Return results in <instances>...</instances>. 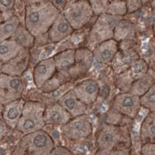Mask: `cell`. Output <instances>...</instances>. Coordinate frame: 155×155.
<instances>
[{
  "label": "cell",
  "instance_id": "obj_1",
  "mask_svg": "<svg viewBox=\"0 0 155 155\" xmlns=\"http://www.w3.org/2000/svg\"><path fill=\"white\" fill-rule=\"evenodd\" d=\"M25 4L24 26L35 38L48 34L61 12L48 0L28 1Z\"/></svg>",
  "mask_w": 155,
  "mask_h": 155
},
{
  "label": "cell",
  "instance_id": "obj_2",
  "mask_svg": "<svg viewBox=\"0 0 155 155\" xmlns=\"http://www.w3.org/2000/svg\"><path fill=\"white\" fill-rule=\"evenodd\" d=\"M54 147L50 134L42 130L22 136L12 155H49Z\"/></svg>",
  "mask_w": 155,
  "mask_h": 155
},
{
  "label": "cell",
  "instance_id": "obj_3",
  "mask_svg": "<svg viewBox=\"0 0 155 155\" xmlns=\"http://www.w3.org/2000/svg\"><path fill=\"white\" fill-rule=\"evenodd\" d=\"M45 109L46 106L42 102L26 100L21 118L15 130L23 136L44 130Z\"/></svg>",
  "mask_w": 155,
  "mask_h": 155
},
{
  "label": "cell",
  "instance_id": "obj_4",
  "mask_svg": "<svg viewBox=\"0 0 155 155\" xmlns=\"http://www.w3.org/2000/svg\"><path fill=\"white\" fill-rule=\"evenodd\" d=\"M95 143L98 150L130 147V135L126 127L116 124H103L97 134Z\"/></svg>",
  "mask_w": 155,
  "mask_h": 155
},
{
  "label": "cell",
  "instance_id": "obj_5",
  "mask_svg": "<svg viewBox=\"0 0 155 155\" xmlns=\"http://www.w3.org/2000/svg\"><path fill=\"white\" fill-rule=\"evenodd\" d=\"M120 16L102 14L96 19L92 26L88 37V44L89 49L94 48L102 42L114 38V30L121 21Z\"/></svg>",
  "mask_w": 155,
  "mask_h": 155
},
{
  "label": "cell",
  "instance_id": "obj_6",
  "mask_svg": "<svg viewBox=\"0 0 155 155\" xmlns=\"http://www.w3.org/2000/svg\"><path fill=\"white\" fill-rule=\"evenodd\" d=\"M61 13L74 30H81L94 16L92 5L86 0L67 1Z\"/></svg>",
  "mask_w": 155,
  "mask_h": 155
},
{
  "label": "cell",
  "instance_id": "obj_7",
  "mask_svg": "<svg viewBox=\"0 0 155 155\" xmlns=\"http://www.w3.org/2000/svg\"><path fill=\"white\" fill-rule=\"evenodd\" d=\"M25 84L22 77L0 74V102L4 106L23 98Z\"/></svg>",
  "mask_w": 155,
  "mask_h": 155
},
{
  "label": "cell",
  "instance_id": "obj_8",
  "mask_svg": "<svg viewBox=\"0 0 155 155\" xmlns=\"http://www.w3.org/2000/svg\"><path fill=\"white\" fill-rule=\"evenodd\" d=\"M62 134L65 138L73 141L84 140L92 133V125L88 116L82 115L72 118L68 123L61 127Z\"/></svg>",
  "mask_w": 155,
  "mask_h": 155
},
{
  "label": "cell",
  "instance_id": "obj_9",
  "mask_svg": "<svg viewBox=\"0 0 155 155\" xmlns=\"http://www.w3.org/2000/svg\"><path fill=\"white\" fill-rule=\"evenodd\" d=\"M140 106V97L130 92L118 94L113 101V108L115 111L130 119H134L137 116Z\"/></svg>",
  "mask_w": 155,
  "mask_h": 155
},
{
  "label": "cell",
  "instance_id": "obj_10",
  "mask_svg": "<svg viewBox=\"0 0 155 155\" xmlns=\"http://www.w3.org/2000/svg\"><path fill=\"white\" fill-rule=\"evenodd\" d=\"M56 71V65L53 57L39 61L34 66L33 71V79L35 86L41 89L54 76Z\"/></svg>",
  "mask_w": 155,
  "mask_h": 155
},
{
  "label": "cell",
  "instance_id": "obj_11",
  "mask_svg": "<svg viewBox=\"0 0 155 155\" xmlns=\"http://www.w3.org/2000/svg\"><path fill=\"white\" fill-rule=\"evenodd\" d=\"M77 98L87 106L93 104L99 96L100 87L95 79H86L72 88Z\"/></svg>",
  "mask_w": 155,
  "mask_h": 155
},
{
  "label": "cell",
  "instance_id": "obj_12",
  "mask_svg": "<svg viewBox=\"0 0 155 155\" xmlns=\"http://www.w3.org/2000/svg\"><path fill=\"white\" fill-rule=\"evenodd\" d=\"M30 61V51L23 49L20 53L2 66V73L15 77H22L28 69Z\"/></svg>",
  "mask_w": 155,
  "mask_h": 155
},
{
  "label": "cell",
  "instance_id": "obj_13",
  "mask_svg": "<svg viewBox=\"0 0 155 155\" xmlns=\"http://www.w3.org/2000/svg\"><path fill=\"white\" fill-rule=\"evenodd\" d=\"M71 119V115L58 102L46 106L44 112L45 125L62 127Z\"/></svg>",
  "mask_w": 155,
  "mask_h": 155
},
{
  "label": "cell",
  "instance_id": "obj_14",
  "mask_svg": "<svg viewBox=\"0 0 155 155\" xmlns=\"http://www.w3.org/2000/svg\"><path fill=\"white\" fill-rule=\"evenodd\" d=\"M74 30L71 27L67 19L61 12V14L50 28L47 34L48 41L52 44H57L65 40L74 33Z\"/></svg>",
  "mask_w": 155,
  "mask_h": 155
},
{
  "label": "cell",
  "instance_id": "obj_15",
  "mask_svg": "<svg viewBox=\"0 0 155 155\" xmlns=\"http://www.w3.org/2000/svg\"><path fill=\"white\" fill-rule=\"evenodd\" d=\"M26 100L23 98L9 102L4 107L2 118L11 130H15L21 118Z\"/></svg>",
  "mask_w": 155,
  "mask_h": 155
},
{
  "label": "cell",
  "instance_id": "obj_16",
  "mask_svg": "<svg viewBox=\"0 0 155 155\" xmlns=\"http://www.w3.org/2000/svg\"><path fill=\"white\" fill-rule=\"evenodd\" d=\"M20 24L14 10L0 13V42L12 39Z\"/></svg>",
  "mask_w": 155,
  "mask_h": 155
},
{
  "label": "cell",
  "instance_id": "obj_17",
  "mask_svg": "<svg viewBox=\"0 0 155 155\" xmlns=\"http://www.w3.org/2000/svg\"><path fill=\"white\" fill-rule=\"evenodd\" d=\"M58 102L71 115L72 118L85 115L88 109V106L78 99L72 89L60 97Z\"/></svg>",
  "mask_w": 155,
  "mask_h": 155
},
{
  "label": "cell",
  "instance_id": "obj_18",
  "mask_svg": "<svg viewBox=\"0 0 155 155\" xmlns=\"http://www.w3.org/2000/svg\"><path fill=\"white\" fill-rule=\"evenodd\" d=\"M93 60V52L89 48H81L77 49L75 52V62L72 68L68 71L69 74L77 76L85 74L89 71Z\"/></svg>",
  "mask_w": 155,
  "mask_h": 155
},
{
  "label": "cell",
  "instance_id": "obj_19",
  "mask_svg": "<svg viewBox=\"0 0 155 155\" xmlns=\"http://www.w3.org/2000/svg\"><path fill=\"white\" fill-rule=\"evenodd\" d=\"M119 44L114 39H111L97 45L93 49L94 58L102 64H110L118 54Z\"/></svg>",
  "mask_w": 155,
  "mask_h": 155
},
{
  "label": "cell",
  "instance_id": "obj_20",
  "mask_svg": "<svg viewBox=\"0 0 155 155\" xmlns=\"http://www.w3.org/2000/svg\"><path fill=\"white\" fill-rule=\"evenodd\" d=\"M75 49H67L56 54L53 57L58 71L68 72L75 62Z\"/></svg>",
  "mask_w": 155,
  "mask_h": 155
},
{
  "label": "cell",
  "instance_id": "obj_21",
  "mask_svg": "<svg viewBox=\"0 0 155 155\" xmlns=\"http://www.w3.org/2000/svg\"><path fill=\"white\" fill-rule=\"evenodd\" d=\"M143 143H155V112H150L141 124L140 132Z\"/></svg>",
  "mask_w": 155,
  "mask_h": 155
},
{
  "label": "cell",
  "instance_id": "obj_22",
  "mask_svg": "<svg viewBox=\"0 0 155 155\" xmlns=\"http://www.w3.org/2000/svg\"><path fill=\"white\" fill-rule=\"evenodd\" d=\"M23 49L12 39L0 42V61L3 64H6L16 58Z\"/></svg>",
  "mask_w": 155,
  "mask_h": 155
},
{
  "label": "cell",
  "instance_id": "obj_23",
  "mask_svg": "<svg viewBox=\"0 0 155 155\" xmlns=\"http://www.w3.org/2000/svg\"><path fill=\"white\" fill-rule=\"evenodd\" d=\"M155 84L154 75L148 71L145 75L141 77L139 79L136 80L131 85L130 92L131 94L137 96H143L148 92L152 86Z\"/></svg>",
  "mask_w": 155,
  "mask_h": 155
},
{
  "label": "cell",
  "instance_id": "obj_24",
  "mask_svg": "<svg viewBox=\"0 0 155 155\" xmlns=\"http://www.w3.org/2000/svg\"><path fill=\"white\" fill-rule=\"evenodd\" d=\"M12 39L23 49L30 50L36 44V38L27 30L24 24L19 25Z\"/></svg>",
  "mask_w": 155,
  "mask_h": 155
},
{
  "label": "cell",
  "instance_id": "obj_25",
  "mask_svg": "<svg viewBox=\"0 0 155 155\" xmlns=\"http://www.w3.org/2000/svg\"><path fill=\"white\" fill-rule=\"evenodd\" d=\"M134 27L132 23L127 21L121 20L117 24L114 30V40H124V39H129L134 37Z\"/></svg>",
  "mask_w": 155,
  "mask_h": 155
},
{
  "label": "cell",
  "instance_id": "obj_26",
  "mask_svg": "<svg viewBox=\"0 0 155 155\" xmlns=\"http://www.w3.org/2000/svg\"><path fill=\"white\" fill-rule=\"evenodd\" d=\"M127 13V2L125 1H113V2L109 1L106 14L121 17Z\"/></svg>",
  "mask_w": 155,
  "mask_h": 155
},
{
  "label": "cell",
  "instance_id": "obj_27",
  "mask_svg": "<svg viewBox=\"0 0 155 155\" xmlns=\"http://www.w3.org/2000/svg\"><path fill=\"white\" fill-rule=\"evenodd\" d=\"M129 71L134 81L139 79L148 72L147 64L142 60H138L129 68Z\"/></svg>",
  "mask_w": 155,
  "mask_h": 155
},
{
  "label": "cell",
  "instance_id": "obj_28",
  "mask_svg": "<svg viewBox=\"0 0 155 155\" xmlns=\"http://www.w3.org/2000/svg\"><path fill=\"white\" fill-rule=\"evenodd\" d=\"M141 106L146 108L150 112H155V84L140 97Z\"/></svg>",
  "mask_w": 155,
  "mask_h": 155
},
{
  "label": "cell",
  "instance_id": "obj_29",
  "mask_svg": "<svg viewBox=\"0 0 155 155\" xmlns=\"http://www.w3.org/2000/svg\"><path fill=\"white\" fill-rule=\"evenodd\" d=\"M94 155H130V148L120 147L112 150H97Z\"/></svg>",
  "mask_w": 155,
  "mask_h": 155
},
{
  "label": "cell",
  "instance_id": "obj_30",
  "mask_svg": "<svg viewBox=\"0 0 155 155\" xmlns=\"http://www.w3.org/2000/svg\"><path fill=\"white\" fill-rule=\"evenodd\" d=\"M109 1H91L90 4L92 5L94 14H106Z\"/></svg>",
  "mask_w": 155,
  "mask_h": 155
},
{
  "label": "cell",
  "instance_id": "obj_31",
  "mask_svg": "<svg viewBox=\"0 0 155 155\" xmlns=\"http://www.w3.org/2000/svg\"><path fill=\"white\" fill-rule=\"evenodd\" d=\"M15 2L11 0H0V13L13 10Z\"/></svg>",
  "mask_w": 155,
  "mask_h": 155
},
{
  "label": "cell",
  "instance_id": "obj_32",
  "mask_svg": "<svg viewBox=\"0 0 155 155\" xmlns=\"http://www.w3.org/2000/svg\"><path fill=\"white\" fill-rule=\"evenodd\" d=\"M141 155H155V143L143 144L140 150Z\"/></svg>",
  "mask_w": 155,
  "mask_h": 155
},
{
  "label": "cell",
  "instance_id": "obj_33",
  "mask_svg": "<svg viewBox=\"0 0 155 155\" xmlns=\"http://www.w3.org/2000/svg\"><path fill=\"white\" fill-rule=\"evenodd\" d=\"M12 131L5 124L2 117H0V142L5 139Z\"/></svg>",
  "mask_w": 155,
  "mask_h": 155
},
{
  "label": "cell",
  "instance_id": "obj_34",
  "mask_svg": "<svg viewBox=\"0 0 155 155\" xmlns=\"http://www.w3.org/2000/svg\"><path fill=\"white\" fill-rule=\"evenodd\" d=\"M49 155H73V153L67 147L61 146H55Z\"/></svg>",
  "mask_w": 155,
  "mask_h": 155
},
{
  "label": "cell",
  "instance_id": "obj_35",
  "mask_svg": "<svg viewBox=\"0 0 155 155\" xmlns=\"http://www.w3.org/2000/svg\"><path fill=\"white\" fill-rule=\"evenodd\" d=\"M142 3L143 2H140V1H127V12H134L139 9L142 6Z\"/></svg>",
  "mask_w": 155,
  "mask_h": 155
},
{
  "label": "cell",
  "instance_id": "obj_36",
  "mask_svg": "<svg viewBox=\"0 0 155 155\" xmlns=\"http://www.w3.org/2000/svg\"><path fill=\"white\" fill-rule=\"evenodd\" d=\"M4 107H5V106L2 104V102H0V117H2V113H3V110H4Z\"/></svg>",
  "mask_w": 155,
  "mask_h": 155
},
{
  "label": "cell",
  "instance_id": "obj_37",
  "mask_svg": "<svg viewBox=\"0 0 155 155\" xmlns=\"http://www.w3.org/2000/svg\"><path fill=\"white\" fill-rule=\"evenodd\" d=\"M2 66H3V64L0 61V74H2Z\"/></svg>",
  "mask_w": 155,
  "mask_h": 155
},
{
  "label": "cell",
  "instance_id": "obj_38",
  "mask_svg": "<svg viewBox=\"0 0 155 155\" xmlns=\"http://www.w3.org/2000/svg\"><path fill=\"white\" fill-rule=\"evenodd\" d=\"M153 36H154V38H155V19H154V21H153Z\"/></svg>",
  "mask_w": 155,
  "mask_h": 155
}]
</instances>
